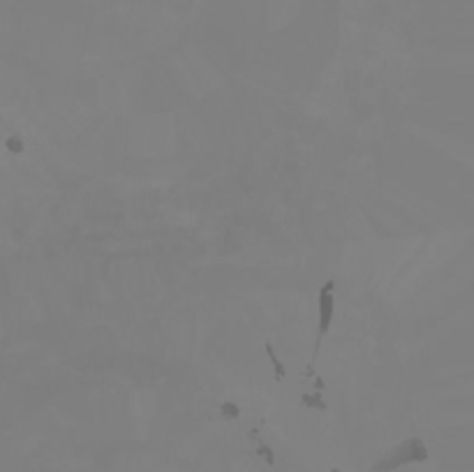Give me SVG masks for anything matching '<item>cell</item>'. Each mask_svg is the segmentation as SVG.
<instances>
[{
    "mask_svg": "<svg viewBox=\"0 0 474 472\" xmlns=\"http://www.w3.org/2000/svg\"><path fill=\"white\" fill-rule=\"evenodd\" d=\"M7 146H9V148H14V151H23V146H21L19 139H9V141H7Z\"/></svg>",
    "mask_w": 474,
    "mask_h": 472,
    "instance_id": "obj_5",
    "label": "cell"
},
{
    "mask_svg": "<svg viewBox=\"0 0 474 472\" xmlns=\"http://www.w3.org/2000/svg\"><path fill=\"white\" fill-rule=\"evenodd\" d=\"M303 401H305V405H312V408H326V405L322 403V398H308L305 396Z\"/></svg>",
    "mask_w": 474,
    "mask_h": 472,
    "instance_id": "obj_4",
    "label": "cell"
},
{
    "mask_svg": "<svg viewBox=\"0 0 474 472\" xmlns=\"http://www.w3.org/2000/svg\"><path fill=\"white\" fill-rule=\"evenodd\" d=\"M220 412H222V417H227V419H232V417H238V405H234V403H222Z\"/></svg>",
    "mask_w": 474,
    "mask_h": 472,
    "instance_id": "obj_3",
    "label": "cell"
},
{
    "mask_svg": "<svg viewBox=\"0 0 474 472\" xmlns=\"http://www.w3.org/2000/svg\"><path fill=\"white\" fill-rule=\"evenodd\" d=\"M333 306H335L333 283H326L319 290V340L329 334L331 322H333ZM319 340H317V345H319Z\"/></svg>",
    "mask_w": 474,
    "mask_h": 472,
    "instance_id": "obj_1",
    "label": "cell"
},
{
    "mask_svg": "<svg viewBox=\"0 0 474 472\" xmlns=\"http://www.w3.org/2000/svg\"><path fill=\"white\" fill-rule=\"evenodd\" d=\"M266 352H268V357L273 359V366H275V373H278V378H282V375H284V368H282V364H280V359L275 357V350H273L271 345H266Z\"/></svg>",
    "mask_w": 474,
    "mask_h": 472,
    "instance_id": "obj_2",
    "label": "cell"
}]
</instances>
